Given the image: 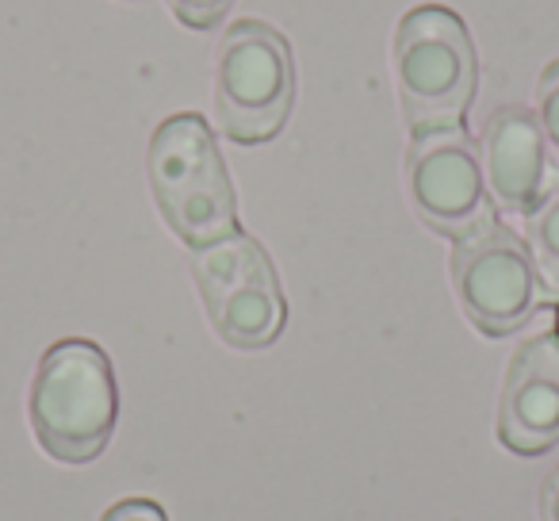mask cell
<instances>
[{"mask_svg": "<svg viewBox=\"0 0 559 521\" xmlns=\"http://www.w3.org/2000/svg\"><path fill=\"white\" fill-rule=\"evenodd\" d=\"M39 445L62 464H88L111 441L119 418V391L108 353L85 338L50 345L39 360L27 399Z\"/></svg>", "mask_w": 559, "mask_h": 521, "instance_id": "1", "label": "cell"}, {"mask_svg": "<svg viewBox=\"0 0 559 521\" xmlns=\"http://www.w3.org/2000/svg\"><path fill=\"white\" fill-rule=\"evenodd\" d=\"M395 88L414 134L464 127L479 85L467 24L444 4H418L395 27Z\"/></svg>", "mask_w": 559, "mask_h": 521, "instance_id": "2", "label": "cell"}, {"mask_svg": "<svg viewBox=\"0 0 559 521\" xmlns=\"http://www.w3.org/2000/svg\"><path fill=\"white\" fill-rule=\"evenodd\" d=\"M150 188L165 223L192 249L238 230L234 188L207 119L195 111L169 116L150 139Z\"/></svg>", "mask_w": 559, "mask_h": 521, "instance_id": "3", "label": "cell"}, {"mask_svg": "<svg viewBox=\"0 0 559 521\" xmlns=\"http://www.w3.org/2000/svg\"><path fill=\"white\" fill-rule=\"evenodd\" d=\"M296 100V62L288 39L261 20L226 27L215 50L218 127L234 142H264L288 123Z\"/></svg>", "mask_w": 559, "mask_h": 521, "instance_id": "4", "label": "cell"}, {"mask_svg": "<svg viewBox=\"0 0 559 521\" xmlns=\"http://www.w3.org/2000/svg\"><path fill=\"white\" fill-rule=\"evenodd\" d=\"M195 284L215 334L234 350H264L280 338L288 304L261 241L234 230L195 249Z\"/></svg>", "mask_w": 559, "mask_h": 521, "instance_id": "5", "label": "cell"}, {"mask_svg": "<svg viewBox=\"0 0 559 521\" xmlns=\"http://www.w3.org/2000/svg\"><path fill=\"white\" fill-rule=\"evenodd\" d=\"M452 288L464 315L487 338H502L525 327L540 299V281H536L525 238H518L495 215L456 238Z\"/></svg>", "mask_w": 559, "mask_h": 521, "instance_id": "6", "label": "cell"}, {"mask_svg": "<svg viewBox=\"0 0 559 521\" xmlns=\"http://www.w3.org/2000/svg\"><path fill=\"white\" fill-rule=\"evenodd\" d=\"M406 188L421 223L444 238H464L490 218L479 146L464 127L414 134L406 154Z\"/></svg>", "mask_w": 559, "mask_h": 521, "instance_id": "7", "label": "cell"}, {"mask_svg": "<svg viewBox=\"0 0 559 521\" xmlns=\"http://www.w3.org/2000/svg\"><path fill=\"white\" fill-rule=\"evenodd\" d=\"M498 437L510 452L540 457L559 441V334L528 338L513 350L498 406Z\"/></svg>", "mask_w": 559, "mask_h": 521, "instance_id": "8", "label": "cell"}, {"mask_svg": "<svg viewBox=\"0 0 559 521\" xmlns=\"http://www.w3.org/2000/svg\"><path fill=\"white\" fill-rule=\"evenodd\" d=\"M483 180L490 203L510 215H528L556 188V165L544 146L540 123L528 108H498L483 123L479 139Z\"/></svg>", "mask_w": 559, "mask_h": 521, "instance_id": "9", "label": "cell"}, {"mask_svg": "<svg viewBox=\"0 0 559 521\" xmlns=\"http://www.w3.org/2000/svg\"><path fill=\"white\" fill-rule=\"evenodd\" d=\"M525 246L540 281V296L559 304V185L525 215Z\"/></svg>", "mask_w": 559, "mask_h": 521, "instance_id": "10", "label": "cell"}, {"mask_svg": "<svg viewBox=\"0 0 559 521\" xmlns=\"http://www.w3.org/2000/svg\"><path fill=\"white\" fill-rule=\"evenodd\" d=\"M536 123H540L551 165L559 169V58L540 73V85H536Z\"/></svg>", "mask_w": 559, "mask_h": 521, "instance_id": "11", "label": "cell"}, {"mask_svg": "<svg viewBox=\"0 0 559 521\" xmlns=\"http://www.w3.org/2000/svg\"><path fill=\"white\" fill-rule=\"evenodd\" d=\"M173 9V16L180 20L185 27H195V32H211L218 20L226 16L234 0H165Z\"/></svg>", "mask_w": 559, "mask_h": 521, "instance_id": "12", "label": "cell"}, {"mask_svg": "<svg viewBox=\"0 0 559 521\" xmlns=\"http://www.w3.org/2000/svg\"><path fill=\"white\" fill-rule=\"evenodd\" d=\"M100 521H169V518H165V510L154 498H123Z\"/></svg>", "mask_w": 559, "mask_h": 521, "instance_id": "13", "label": "cell"}, {"mask_svg": "<svg viewBox=\"0 0 559 521\" xmlns=\"http://www.w3.org/2000/svg\"><path fill=\"white\" fill-rule=\"evenodd\" d=\"M540 518L544 521H559V464L548 472L540 487Z\"/></svg>", "mask_w": 559, "mask_h": 521, "instance_id": "14", "label": "cell"}, {"mask_svg": "<svg viewBox=\"0 0 559 521\" xmlns=\"http://www.w3.org/2000/svg\"><path fill=\"white\" fill-rule=\"evenodd\" d=\"M556 334H559V304H556Z\"/></svg>", "mask_w": 559, "mask_h": 521, "instance_id": "15", "label": "cell"}]
</instances>
